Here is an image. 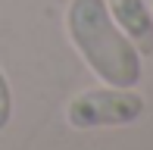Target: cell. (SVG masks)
<instances>
[{"label": "cell", "instance_id": "6da1fadb", "mask_svg": "<svg viewBox=\"0 0 153 150\" xmlns=\"http://www.w3.org/2000/svg\"><path fill=\"white\" fill-rule=\"evenodd\" d=\"M66 35L75 53L88 63L97 78L109 88H137L141 81V53L109 16L106 0H69Z\"/></svg>", "mask_w": 153, "mask_h": 150}, {"label": "cell", "instance_id": "7a4b0ae2", "mask_svg": "<svg viewBox=\"0 0 153 150\" xmlns=\"http://www.w3.org/2000/svg\"><path fill=\"white\" fill-rule=\"evenodd\" d=\"M147 110V100L134 88H94L78 91L66 103V122L78 131L91 128H122L134 125Z\"/></svg>", "mask_w": 153, "mask_h": 150}, {"label": "cell", "instance_id": "3957f363", "mask_svg": "<svg viewBox=\"0 0 153 150\" xmlns=\"http://www.w3.org/2000/svg\"><path fill=\"white\" fill-rule=\"evenodd\" d=\"M109 16L141 56L153 53V10L144 0H109Z\"/></svg>", "mask_w": 153, "mask_h": 150}, {"label": "cell", "instance_id": "277c9868", "mask_svg": "<svg viewBox=\"0 0 153 150\" xmlns=\"http://www.w3.org/2000/svg\"><path fill=\"white\" fill-rule=\"evenodd\" d=\"M10 119H13V88H10L6 72L0 69V131L10 125Z\"/></svg>", "mask_w": 153, "mask_h": 150}]
</instances>
